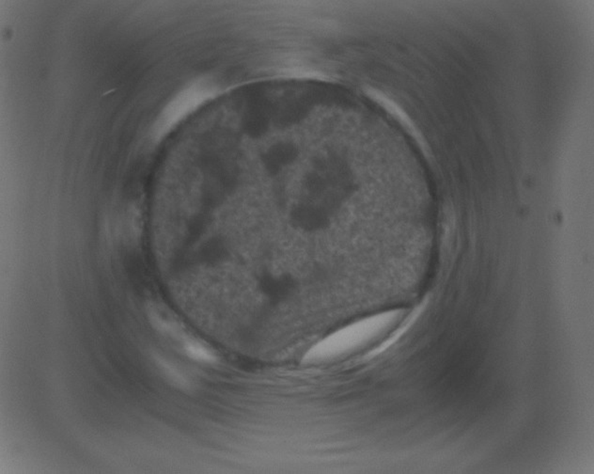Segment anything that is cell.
<instances>
[{"label":"cell","mask_w":594,"mask_h":474,"mask_svg":"<svg viewBox=\"0 0 594 474\" xmlns=\"http://www.w3.org/2000/svg\"><path fill=\"white\" fill-rule=\"evenodd\" d=\"M398 319V313H386L363 319L339 330L312 347L306 356L309 362H322L349 354L370 343Z\"/></svg>","instance_id":"1"},{"label":"cell","mask_w":594,"mask_h":474,"mask_svg":"<svg viewBox=\"0 0 594 474\" xmlns=\"http://www.w3.org/2000/svg\"><path fill=\"white\" fill-rule=\"evenodd\" d=\"M364 92L368 97L372 99V101H374L375 103L379 104L381 107H383V109H385L389 114H391L392 117L396 118L400 125L405 126L406 130L412 133L414 136H417V135L419 134L418 131H417L415 125H414L412 121H411L410 117L406 114L405 110H403L399 104L395 103V102L392 100L391 97H389L386 93L381 92L379 90L375 89V88L370 86L364 87Z\"/></svg>","instance_id":"2"},{"label":"cell","mask_w":594,"mask_h":474,"mask_svg":"<svg viewBox=\"0 0 594 474\" xmlns=\"http://www.w3.org/2000/svg\"><path fill=\"white\" fill-rule=\"evenodd\" d=\"M184 346L187 354L191 359L203 363H215L217 360L214 353L200 341L189 339L184 341Z\"/></svg>","instance_id":"3"},{"label":"cell","mask_w":594,"mask_h":474,"mask_svg":"<svg viewBox=\"0 0 594 474\" xmlns=\"http://www.w3.org/2000/svg\"><path fill=\"white\" fill-rule=\"evenodd\" d=\"M157 363H158V366L161 368V370L164 372L166 376L168 377V379H170L171 381L175 383L176 385L181 386V387H187L189 385V381H187V377L184 376L175 367V366L170 365V363L167 362V360L162 359V358H157Z\"/></svg>","instance_id":"4"}]
</instances>
